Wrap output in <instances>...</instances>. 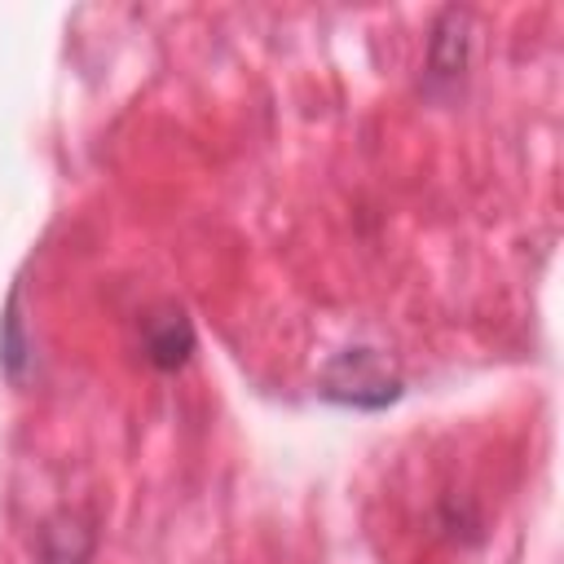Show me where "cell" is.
<instances>
[{
    "instance_id": "1",
    "label": "cell",
    "mask_w": 564,
    "mask_h": 564,
    "mask_svg": "<svg viewBox=\"0 0 564 564\" xmlns=\"http://www.w3.org/2000/svg\"><path fill=\"white\" fill-rule=\"evenodd\" d=\"M322 397L357 410H383L401 397V379L388 370V361L375 348H344L322 370Z\"/></svg>"
},
{
    "instance_id": "2",
    "label": "cell",
    "mask_w": 564,
    "mask_h": 564,
    "mask_svg": "<svg viewBox=\"0 0 564 564\" xmlns=\"http://www.w3.org/2000/svg\"><path fill=\"white\" fill-rule=\"evenodd\" d=\"M141 344H145V357L159 370H176L194 352V326H189V317L181 308H159V313L145 317Z\"/></svg>"
}]
</instances>
